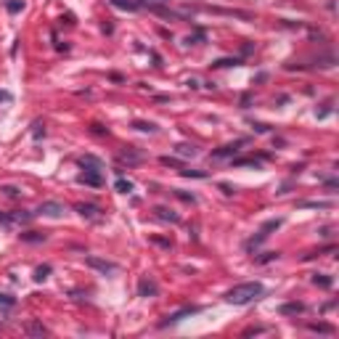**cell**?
I'll list each match as a JSON object with an SVG mask.
<instances>
[{
    "label": "cell",
    "instance_id": "obj_12",
    "mask_svg": "<svg viewBox=\"0 0 339 339\" xmlns=\"http://www.w3.org/2000/svg\"><path fill=\"white\" fill-rule=\"evenodd\" d=\"M175 154H180V157H196V148L188 143H178L175 146Z\"/></svg>",
    "mask_w": 339,
    "mask_h": 339
},
{
    "label": "cell",
    "instance_id": "obj_5",
    "mask_svg": "<svg viewBox=\"0 0 339 339\" xmlns=\"http://www.w3.org/2000/svg\"><path fill=\"white\" fill-rule=\"evenodd\" d=\"M246 140H236V143H231V146H223L220 151H215V159H220V157H231V154H236L238 151V146H244Z\"/></svg>",
    "mask_w": 339,
    "mask_h": 339
},
{
    "label": "cell",
    "instance_id": "obj_20",
    "mask_svg": "<svg viewBox=\"0 0 339 339\" xmlns=\"http://www.w3.org/2000/svg\"><path fill=\"white\" fill-rule=\"evenodd\" d=\"M8 98H11V96L5 93V90H0V101H8Z\"/></svg>",
    "mask_w": 339,
    "mask_h": 339
},
{
    "label": "cell",
    "instance_id": "obj_8",
    "mask_svg": "<svg viewBox=\"0 0 339 339\" xmlns=\"http://www.w3.org/2000/svg\"><path fill=\"white\" fill-rule=\"evenodd\" d=\"M111 5H117V8H127V11H138L140 0H111Z\"/></svg>",
    "mask_w": 339,
    "mask_h": 339
},
{
    "label": "cell",
    "instance_id": "obj_7",
    "mask_svg": "<svg viewBox=\"0 0 339 339\" xmlns=\"http://www.w3.org/2000/svg\"><path fill=\"white\" fill-rule=\"evenodd\" d=\"M77 212H80L82 217H88V220H96V217H98V207H93V204H80Z\"/></svg>",
    "mask_w": 339,
    "mask_h": 339
},
{
    "label": "cell",
    "instance_id": "obj_19",
    "mask_svg": "<svg viewBox=\"0 0 339 339\" xmlns=\"http://www.w3.org/2000/svg\"><path fill=\"white\" fill-rule=\"evenodd\" d=\"M8 11H11V13L21 11V3H19V0H11V3H8Z\"/></svg>",
    "mask_w": 339,
    "mask_h": 339
},
{
    "label": "cell",
    "instance_id": "obj_16",
    "mask_svg": "<svg viewBox=\"0 0 339 339\" xmlns=\"http://www.w3.org/2000/svg\"><path fill=\"white\" fill-rule=\"evenodd\" d=\"M48 273H51V268H48V265L37 268V273H34V281H45V278H48Z\"/></svg>",
    "mask_w": 339,
    "mask_h": 339
},
{
    "label": "cell",
    "instance_id": "obj_21",
    "mask_svg": "<svg viewBox=\"0 0 339 339\" xmlns=\"http://www.w3.org/2000/svg\"><path fill=\"white\" fill-rule=\"evenodd\" d=\"M154 3H165V0H154Z\"/></svg>",
    "mask_w": 339,
    "mask_h": 339
},
{
    "label": "cell",
    "instance_id": "obj_14",
    "mask_svg": "<svg viewBox=\"0 0 339 339\" xmlns=\"http://www.w3.org/2000/svg\"><path fill=\"white\" fill-rule=\"evenodd\" d=\"M13 305H16V300H13V297H8V294H0V307H3V310H11Z\"/></svg>",
    "mask_w": 339,
    "mask_h": 339
},
{
    "label": "cell",
    "instance_id": "obj_3",
    "mask_svg": "<svg viewBox=\"0 0 339 339\" xmlns=\"http://www.w3.org/2000/svg\"><path fill=\"white\" fill-rule=\"evenodd\" d=\"M88 265L96 268V271H101V273H117L119 271L114 263H109V260H98V257H88Z\"/></svg>",
    "mask_w": 339,
    "mask_h": 339
},
{
    "label": "cell",
    "instance_id": "obj_11",
    "mask_svg": "<svg viewBox=\"0 0 339 339\" xmlns=\"http://www.w3.org/2000/svg\"><path fill=\"white\" fill-rule=\"evenodd\" d=\"M24 331H27V334H32V337H45L48 334V329L40 326V323H27Z\"/></svg>",
    "mask_w": 339,
    "mask_h": 339
},
{
    "label": "cell",
    "instance_id": "obj_15",
    "mask_svg": "<svg viewBox=\"0 0 339 339\" xmlns=\"http://www.w3.org/2000/svg\"><path fill=\"white\" fill-rule=\"evenodd\" d=\"M310 331H321V334H334V329L326 323H310Z\"/></svg>",
    "mask_w": 339,
    "mask_h": 339
},
{
    "label": "cell",
    "instance_id": "obj_9",
    "mask_svg": "<svg viewBox=\"0 0 339 339\" xmlns=\"http://www.w3.org/2000/svg\"><path fill=\"white\" fill-rule=\"evenodd\" d=\"M302 310H305L302 302H289V305L281 307V315H297V313H302Z\"/></svg>",
    "mask_w": 339,
    "mask_h": 339
},
{
    "label": "cell",
    "instance_id": "obj_17",
    "mask_svg": "<svg viewBox=\"0 0 339 339\" xmlns=\"http://www.w3.org/2000/svg\"><path fill=\"white\" fill-rule=\"evenodd\" d=\"M136 127H138V130H143V133H154V130H157V125H154V122H136Z\"/></svg>",
    "mask_w": 339,
    "mask_h": 339
},
{
    "label": "cell",
    "instance_id": "obj_4",
    "mask_svg": "<svg viewBox=\"0 0 339 339\" xmlns=\"http://www.w3.org/2000/svg\"><path fill=\"white\" fill-rule=\"evenodd\" d=\"M278 225H281V220H268V223L263 225V231H260V236H257V238H252V241H249V246L260 244V241H265V238L271 236V233H268V231H275V228H278Z\"/></svg>",
    "mask_w": 339,
    "mask_h": 339
},
{
    "label": "cell",
    "instance_id": "obj_2",
    "mask_svg": "<svg viewBox=\"0 0 339 339\" xmlns=\"http://www.w3.org/2000/svg\"><path fill=\"white\" fill-rule=\"evenodd\" d=\"M37 215H45V217H61L64 215V204L61 202H42L37 207Z\"/></svg>",
    "mask_w": 339,
    "mask_h": 339
},
{
    "label": "cell",
    "instance_id": "obj_10",
    "mask_svg": "<svg viewBox=\"0 0 339 339\" xmlns=\"http://www.w3.org/2000/svg\"><path fill=\"white\" fill-rule=\"evenodd\" d=\"M138 292L140 294H143V297H148V294H157V284H154V281H140V284H138Z\"/></svg>",
    "mask_w": 339,
    "mask_h": 339
},
{
    "label": "cell",
    "instance_id": "obj_13",
    "mask_svg": "<svg viewBox=\"0 0 339 339\" xmlns=\"http://www.w3.org/2000/svg\"><path fill=\"white\" fill-rule=\"evenodd\" d=\"M114 188L119 191V194H130V191H133V183L125 180V178H119V180L114 183Z\"/></svg>",
    "mask_w": 339,
    "mask_h": 339
},
{
    "label": "cell",
    "instance_id": "obj_18",
    "mask_svg": "<svg viewBox=\"0 0 339 339\" xmlns=\"http://www.w3.org/2000/svg\"><path fill=\"white\" fill-rule=\"evenodd\" d=\"M313 281H315L318 286H323V289H329V286H331V278H326V275H315Z\"/></svg>",
    "mask_w": 339,
    "mask_h": 339
},
{
    "label": "cell",
    "instance_id": "obj_6",
    "mask_svg": "<svg viewBox=\"0 0 339 339\" xmlns=\"http://www.w3.org/2000/svg\"><path fill=\"white\" fill-rule=\"evenodd\" d=\"M82 183H88V186H101V175L96 172V170H85L82 172Z\"/></svg>",
    "mask_w": 339,
    "mask_h": 339
},
{
    "label": "cell",
    "instance_id": "obj_1",
    "mask_svg": "<svg viewBox=\"0 0 339 339\" xmlns=\"http://www.w3.org/2000/svg\"><path fill=\"white\" fill-rule=\"evenodd\" d=\"M260 294H263V284H257V281H249V284L233 286L231 292L225 294V302H231V305H249V302H254Z\"/></svg>",
    "mask_w": 339,
    "mask_h": 339
}]
</instances>
